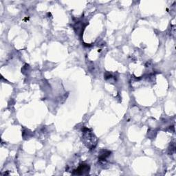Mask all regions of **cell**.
Instances as JSON below:
<instances>
[{
    "label": "cell",
    "instance_id": "1",
    "mask_svg": "<svg viewBox=\"0 0 176 176\" xmlns=\"http://www.w3.org/2000/svg\"><path fill=\"white\" fill-rule=\"evenodd\" d=\"M89 166L88 164H80L79 168L76 170H74L73 174L76 175H83L85 174V172H89Z\"/></svg>",
    "mask_w": 176,
    "mask_h": 176
}]
</instances>
